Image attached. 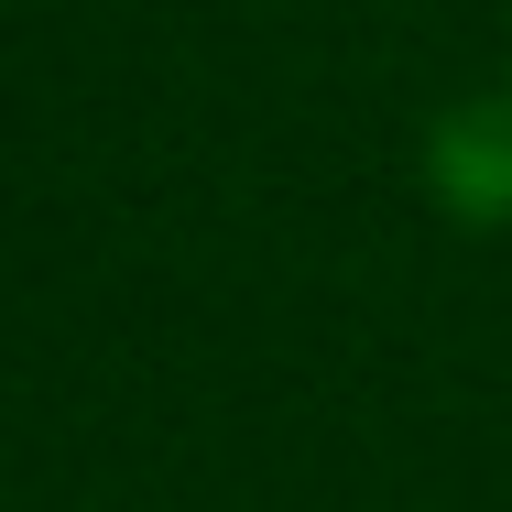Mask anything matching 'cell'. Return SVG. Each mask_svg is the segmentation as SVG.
<instances>
[{
    "instance_id": "6da1fadb",
    "label": "cell",
    "mask_w": 512,
    "mask_h": 512,
    "mask_svg": "<svg viewBox=\"0 0 512 512\" xmlns=\"http://www.w3.org/2000/svg\"><path fill=\"white\" fill-rule=\"evenodd\" d=\"M425 175H436L447 218H512V99L447 109L425 142Z\"/></svg>"
}]
</instances>
